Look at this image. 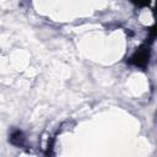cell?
<instances>
[{
    "mask_svg": "<svg viewBox=\"0 0 157 157\" xmlns=\"http://www.w3.org/2000/svg\"><path fill=\"white\" fill-rule=\"evenodd\" d=\"M150 60V47L148 45H141L130 58L129 63L136 67L145 69Z\"/></svg>",
    "mask_w": 157,
    "mask_h": 157,
    "instance_id": "1",
    "label": "cell"
},
{
    "mask_svg": "<svg viewBox=\"0 0 157 157\" xmlns=\"http://www.w3.org/2000/svg\"><path fill=\"white\" fill-rule=\"evenodd\" d=\"M10 142L17 147H21L25 145V136H23V132L21 130H13L10 135Z\"/></svg>",
    "mask_w": 157,
    "mask_h": 157,
    "instance_id": "2",
    "label": "cell"
},
{
    "mask_svg": "<svg viewBox=\"0 0 157 157\" xmlns=\"http://www.w3.org/2000/svg\"><path fill=\"white\" fill-rule=\"evenodd\" d=\"M131 2H134V4L137 5V6L144 7V6H147V5L150 4V0H131Z\"/></svg>",
    "mask_w": 157,
    "mask_h": 157,
    "instance_id": "3",
    "label": "cell"
}]
</instances>
